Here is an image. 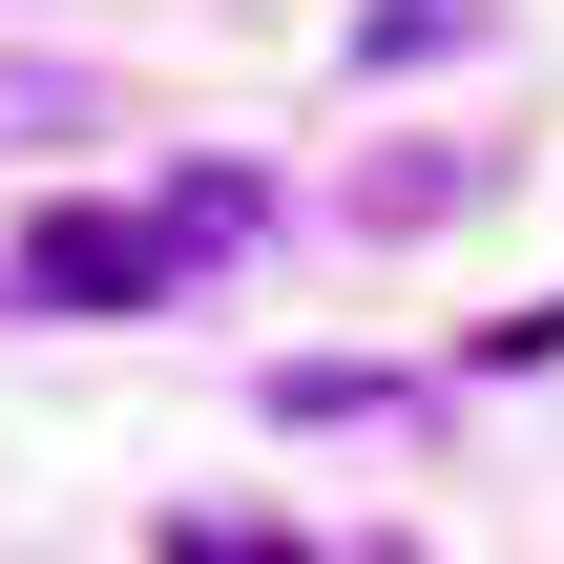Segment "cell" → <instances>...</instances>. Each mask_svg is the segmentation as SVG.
Returning a JSON list of instances; mask_svg holds the SVG:
<instances>
[{
	"mask_svg": "<svg viewBox=\"0 0 564 564\" xmlns=\"http://www.w3.org/2000/svg\"><path fill=\"white\" fill-rule=\"evenodd\" d=\"M167 272H188V230H167V209H42V251H21V293H42V314H147Z\"/></svg>",
	"mask_w": 564,
	"mask_h": 564,
	"instance_id": "1",
	"label": "cell"
},
{
	"mask_svg": "<svg viewBox=\"0 0 564 564\" xmlns=\"http://www.w3.org/2000/svg\"><path fill=\"white\" fill-rule=\"evenodd\" d=\"M167 564H293V523H272V502H188V523H167Z\"/></svg>",
	"mask_w": 564,
	"mask_h": 564,
	"instance_id": "2",
	"label": "cell"
}]
</instances>
